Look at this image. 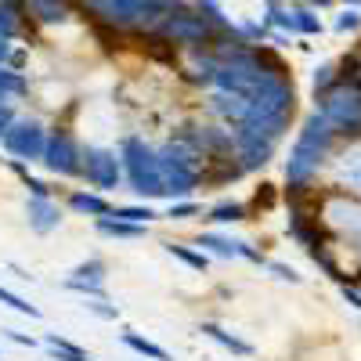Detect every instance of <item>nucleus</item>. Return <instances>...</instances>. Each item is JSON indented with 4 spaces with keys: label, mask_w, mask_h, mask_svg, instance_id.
<instances>
[{
    "label": "nucleus",
    "mask_w": 361,
    "mask_h": 361,
    "mask_svg": "<svg viewBox=\"0 0 361 361\" xmlns=\"http://www.w3.org/2000/svg\"><path fill=\"white\" fill-rule=\"evenodd\" d=\"M94 188H116V180L123 177V159L109 148H87L83 152V173Z\"/></svg>",
    "instance_id": "0eeeda50"
},
{
    "label": "nucleus",
    "mask_w": 361,
    "mask_h": 361,
    "mask_svg": "<svg viewBox=\"0 0 361 361\" xmlns=\"http://www.w3.org/2000/svg\"><path fill=\"white\" fill-rule=\"evenodd\" d=\"M0 141H4V148L18 159H44V152H47V134L40 130V123H33V119H15L11 130Z\"/></svg>",
    "instance_id": "39448f33"
},
{
    "label": "nucleus",
    "mask_w": 361,
    "mask_h": 361,
    "mask_svg": "<svg viewBox=\"0 0 361 361\" xmlns=\"http://www.w3.org/2000/svg\"><path fill=\"white\" fill-rule=\"evenodd\" d=\"M69 293H83V296H105V264L102 260H90L80 264L73 271V279H66Z\"/></svg>",
    "instance_id": "6e6552de"
},
{
    "label": "nucleus",
    "mask_w": 361,
    "mask_h": 361,
    "mask_svg": "<svg viewBox=\"0 0 361 361\" xmlns=\"http://www.w3.org/2000/svg\"><path fill=\"white\" fill-rule=\"evenodd\" d=\"M58 4H66V8H69V4H80V0H58Z\"/></svg>",
    "instance_id": "c9c22d12"
},
{
    "label": "nucleus",
    "mask_w": 361,
    "mask_h": 361,
    "mask_svg": "<svg viewBox=\"0 0 361 361\" xmlns=\"http://www.w3.org/2000/svg\"><path fill=\"white\" fill-rule=\"evenodd\" d=\"M87 311H94L98 318H109V322H116V318H119V311H116V307H105V296H90Z\"/></svg>",
    "instance_id": "5701e85b"
},
{
    "label": "nucleus",
    "mask_w": 361,
    "mask_h": 361,
    "mask_svg": "<svg viewBox=\"0 0 361 361\" xmlns=\"http://www.w3.org/2000/svg\"><path fill=\"white\" fill-rule=\"evenodd\" d=\"M8 333V340H15V343H22V347H37V340H29L25 333H15V329H4Z\"/></svg>",
    "instance_id": "2f4dec72"
},
{
    "label": "nucleus",
    "mask_w": 361,
    "mask_h": 361,
    "mask_svg": "<svg viewBox=\"0 0 361 361\" xmlns=\"http://www.w3.org/2000/svg\"><path fill=\"white\" fill-rule=\"evenodd\" d=\"M58 221H62V217H58V206H54L51 199H33V202H29V224H33L37 235L54 231Z\"/></svg>",
    "instance_id": "1a4fd4ad"
},
{
    "label": "nucleus",
    "mask_w": 361,
    "mask_h": 361,
    "mask_svg": "<svg viewBox=\"0 0 361 361\" xmlns=\"http://www.w3.org/2000/svg\"><path fill=\"white\" fill-rule=\"evenodd\" d=\"M0 90H4V94H22V90H25V80H22L18 73H11V69L0 66Z\"/></svg>",
    "instance_id": "4be33fe9"
},
{
    "label": "nucleus",
    "mask_w": 361,
    "mask_h": 361,
    "mask_svg": "<svg viewBox=\"0 0 361 361\" xmlns=\"http://www.w3.org/2000/svg\"><path fill=\"white\" fill-rule=\"evenodd\" d=\"M333 83H336V80H333V66H322V69L314 73V94H325Z\"/></svg>",
    "instance_id": "b1692460"
},
{
    "label": "nucleus",
    "mask_w": 361,
    "mask_h": 361,
    "mask_svg": "<svg viewBox=\"0 0 361 361\" xmlns=\"http://www.w3.org/2000/svg\"><path fill=\"white\" fill-rule=\"evenodd\" d=\"M166 253L170 257H177V260H185L188 267H195V271H206V253H195V250H188V246H177V243H166Z\"/></svg>",
    "instance_id": "a211bd4d"
},
{
    "label": "nucleus",
    "mask_w": 361,
    "mask_h": 361,
    "mask_svg": "<svg viewBox=\"0 0 361 361\" xmlns=\"http://www.w3.org/2000/svg\"><path fill=\"white\" fill-rule=\"evenodd\" d=\"M195 214H199L195 202H177V206H170V217H173V221H188V217H195Z\"/></svg>",
    "instance_id": "a878e982"
},
{
    "label": "nucleus",
    "mask_w": 361,
    "mask_h": 361,
    "mask_svg": "<svg viewBox=\"0 0 361 361\" xmlns=\"http://www.w3.org/2000/svg\"><path fill=\"white\" fill-rule=\"evenodd\" d=\"M336 127L329 123V119L322 112H314L307 119V127L304 134L296 137V148H293V156H289V166H286V177H289V185H311V177L318 173L322 159L333 152V141H336Z\"/></svg>",
    "instance_id": "f257e3e1"
},
{
    "label": "nucleus",
    "mask_w": 361,
    "mask_h": 361,
    "mask_svg": "<svg viewBox=\"0 0 361 361\" xmlns=\"http://www.w3.org/2000/svg\"><path fill=\"white\" fill-rule=\"evenodd\" d=\"M271 271H275V275L282 279V282H300V275H296V271L293 267H286V264H267Z\"/></svg>",
    "instance_id": "c85d7f7f"
},
{
    "label": "nucleus",
    "mask_w": 361,
    "mask_h": 361,
    "mask_svg": "<svg viewBox=\"0 0 361 361\" xmlns=\"http://www.w3.org/2000/svg\"><path fill=\"white\" fill-rule=\"evenodd\" d=\"M318 112L336 127L340 137H347V141L361 137V87L354 80L340 76L325 94H318Z\"/></svg>",
    "instance_id": "f03ea898"
},
{
    "label": "nucleus",
    "mask_w": 361,
    "mask_h": 361,
    "mask_svg": "<svg viewBox=\"0 0 361 361\" xmlns=\"http://www.w3.org/2000/svg\"><path fill=\"white\" fill-rule=\"evenodd\" d=\"M202 333H206L209 340H217L221 347H228L231 354H238V357H253V347H250L246 340H238L235 333H228V329H221V325H214V322H202Z\"/></svg>",
    "instance_id": "9d476101"
},
{
    "label": "nucleus",
    "mask_w": 361,
    "mask_h": 361,
    "mask_svg": "<svg viewBox=\"0 0 361 361\" xmlns=\"http://www.w3.org/2000/svg\"><path fill=\"white\" fill-rule=\"evenodd\" d=\"M238 33H243L246 40H264V37H267V29H264V25H253V22H246L243 29H238Z\"/></svg>",
    "instance_id": "cd10ccee"
},
{
    "label": "nucleus",
    "mask_w": 361,
    "mask_h": 361,
    "mask_svg": "<svg viewBox=\"0 0 361 361\" xmlns=\"http://www.w3.org/2000/svg\"><path fill=\"white\" fill-rule=\"evenodd\" d=\"M119 159H123V173L137 195H166L163 192V173H159V152H152L141 137H123L119 145Z\"/></svg>",
    "instance_id": "7ed1b4c3"
},
{
    "label": "nucleus",
    "mask_w": 361,
    "mask_h": 361,
    "mask_svg": "<svg viewBox=\"0 0 361 361\" xmlns=\"http://www.w3.org/2000/svg\"><path fill=\"white\" fill-rule=\"evenodd\" d=\"M357 25H361V15L357 11H343L336 18V33H350V29H357Z\"/></svg>",
    "instance_id": "393cba45"
},
{
    "label": "nucleus",
    "mask_w": 361,
    "mask_h": 361,
    "mask_svg": "<svg viewBox=\"0 0 361 361\" xmlns=\"http://www.w3.org/2000/svg\"><path fill=\"white\" fill-rule=\"evenodd\" d=\"M8 44H11V40H4V37H0V62H4V54H8Z\"/></svg>",
    "instance_id": "473e14b6"
},
{
    "label": "nucleus",
    "mask_w": 361,
    "mask_h": 361,
    "mask_svg": "<svg viewBox=\"0 0 361 361\" xmlns=\"http://www.w3.org/2000/svg\"><path fill=\"white\" fill-rule=\"evenodd\" d=\"M267 25H279V29H286V33H296L293 29V11L275 4V0H267Z\"/></svg>",
    "instance_id": "6ab92c4d"
},
{
    "label": "nucleus",
    "mask_w": 361,
    "mask_h": 361,
    "mask_svg": "<svg viewBox=\"0 0 361 361\" xmlns=\"http://www.w3.org/2000/svg\"><path fill=\"white\" fill-rule=\"evenodd\" d=\"M4 102H8V94H4V90H0V105H4Z\"/></svg>",
    "instance_id": "e433bc0d"
},
{
    "label": "nucleus",
    "mask_w": 361,
    "mask_h": 361,
    "mask_svg": "<svg viewBox=\"0 0 361 361\" xmlns=\"http://www.w3.org/2000/svg\"><path fill=\"white\" fill-rule=\"evenodd\" d=\"M343 4H350V8H361V0H343Z\"/></svg>",
    "instance_id": "f704fd0d"
},
{
    "label": "nucleus",
    "mask_w": 361,
    "mask_h": 361,
    "mask_svg": "<svg viewBox=\"0 0 361 361\" xmlns=\"http://www.w3.org/2000/svg\"><path fill=\"white\" fill-rule=\"evenodd\" d=\"M123 343L130 347V350H137V354H145V357H152V361H173L163 347H156L152 340H145V336H137V333H123Z\"/></svg>",
    "instance_id": "4468645a"
},
{
    "label": "nucleus",
    "mask_w": 361,
    "mask_h": 361,
    "mask_svg": "<svg viewBox=\"0 0 361 361\" xmlns=\"http://www.w3.org/2000/svg\"><path fill=\"white\" fill-rule=\"evenodd\" d=\"M98 231L112 235V238H145L148 224H134V221H123V217L112 221V214H109V217H98Z\"/></svg>",
    "instance_id": "9b49d317"
},
{
    "label": "nucleus",
    "mask_w": 361,
    "mask_h": 361,
    "mask_svg": "<svg viewBox=\"0 0 361 361\" xmlns=\"http://www.w3.org/2000/svg\"><path fill=\"white\" fill-rule=\"evenodd\" d=\"M221 33V29L209 22L199 8H173L170 11V18H166V25H163V40H170V44H177V47H202V44H214V37Z\"/></svg>",
    "instance_id": "20e7f679"
},
{
    "label": "nucleus",
    "mask_w": 361,
    "mask_h": 361,
    "mask_svg": "<svg viewBox=\"0 0 361 361\" xmlns=\"http://www.w3.org/2000/svg\"><path fill=\"white\" fill-rule=\"evenodd\" d=\"M209 221L214 224H238V221H246V206H238V202H221L209 209Z\"/></svg>",
    "instance_id": "dca6fc26"
},
{
    "label": "nucleus",
    "mask_w": 361,
    "mask_h": 361,
    "mask_svg": "<svg viewBox=\"0 0 361 361\" xmlns=\"http://www.w3.org/2000/svg\"><path fill=\"white\" fill-rule=\"evenodd\" d=\"M293 29L304 37H318L322 33V18L311 8H293Z\"/></svg>",
    "instance_id": "2eb2a0df"
},
{
    "label": "nucleus",
    "mask_w": 361,
    "mask_h": 361,
    "mask_svg": "<svg viewBox=\"0 0 361 361\" xmlns=\"http://www.w3.org/2000/svg\"><path fill=\"white\" fill-rule=\"evenodd\" d=\"M0 304H8V307H15V311H22V314H29V318H37V314H40L33 304H25L22 296H15V293L4 289V286H0Z\"/></svg>",
    "instance_id": "412c9836"
},
{
    "label": "nucleus",
    "mask_w": 361,
    "mask_h": 361,
    "mask_svg": "<svg viewBox=\"0 0 361 361\" xmlns=\"http://www.w3.org/2000/svg\"><path fill=\"white\" fill-rule=\"evenodd\" d=\"M112 217H123V221H134V224H148L156 214H152L148 206H116Z\"/></svg>",
    "instance_id": "aec40b11"
},
{
    "label": "nucleus",
    "mask_w": 361,
    "mask_h": 361,
    "mask_svg": "<svg viewBox=\"0 0 361 361\" xmlns=\"http://www.w3.org/2000/svg\"><path fill=\"white\" fill-rule=\"evenodd\" d=\"M238 257H246V260H253V264H267V260H264V253H257L250 243H238Z\"/></svg>",
    "instance_id": "c756f323"
},
{
    "label": "nucleus",
    "mask_w": 361,
    "mask_h": 361,
    "mask_svg": "<svg viewBox=\"0 0 361 361\" xmlns=\"http://www.w3.org/2000/svg\"><path fill=\"white\" fill-rule=\"evenodd\" d=\"M340 293H343V300H347V304H350L354 311H361V293H357L354 286H347V282H343V289H340Z\"/></svg>",
    "instance_id": "7c9ffc66"
},
{
    "label": "nucleus",
    "mask_w": 361,
    "mask_h": 361,
    "mask_svg": "<svg viewBox=\"0 0 361 361\" xmlns=\"http://www.w3.org/2000/svg\"><path fill=\"white\" fill-rule=\"evenodd\" d=\"M311 4H314V8H325V4H333V0H311Z\"/></svg>",
    "instance_id": "72a5a7b5"
},
{
    "label": "nucleus",
    "mask_w": 361,
    "mask_h": 361,
    "mask_svg": "<svg viewBox=\"0 0 361 361\" xmlns=\"http://www.w3.org/2000/svg\"><path fill=\"white\" fill-rule=\"evenodd\" d=\"M47 170L62 173V177H80L83 173V148L73 141V134L58 130L47 137V152H44Z\"/></svg>",
    "instance_id": "423d86ee"
},
{
    "label": "nucleus",
    "mask_w": 361,
    "mask_h": 361,
    "mask_svg": "<svg viewBox=\"0 0 361 361\" xmlns=\"http://www.w3.org/2000/svg\"><path fill=\"white\" fill-rule=\"evenodd\" d=\"M69 206L76 209V214H90V217H109L112 214V206L102 195H90V192H73L69 195Z\"/></svg>",
    "instance_id": "f8f14e48"
},
{
    "label": "nucleus",
    "mask_w": 361,
    "mask_h": 361,
    "mask_svg": "<svg viewBox=\"0 0 361 361\" xmlns=\"http://www.w3.org/2000/svg\"><path fill=\"white\" fill-rule=\"evenodd\" d=\"M199 246H209V250H214L217 257H238V243H235V238H224V235H202L199 238Z\"/></svg>",
    "instance_id": "f3484780"
},
{
    "label": "nucleus",
    "mask_w": 361,
    "mask_h": 361,
    "mask_svg": "<svg viewBox=\"0 0 361 361\" xmlns=\"http://www.w3.org/2000/svg\"><path fill=\"white\" fill-rule=\"evenodd\" d=\"M11 123H15V112H11V105L4 102V105H0V137L11 130Z\"/></svg>",
    "instance_id": "bb28decb"
},
{
    "label": "nucleus",
    "mask_w": 361,
    "mask_h": 361,
    "mask_svg": "<svg viewBox=\"0 0 361 361\" xmlns=\"http://www.w3.org/2000/svg\"><path fill=\"white\" fill-rule=\"evenodd\" d=\"M47 347H51V354L58 357V361H94L83 347H76L73 340H66V336H58V333H47Z\"/></svg>",
    "instance_id": "ddd939ff"
}]
</instances>
